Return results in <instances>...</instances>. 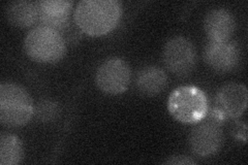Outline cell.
Wrapping results in <instances>:
<instances>
[{
	"mask_svg": "<svg viewBox=\"0 0 248 165\" xmlns=\"http://www.w3.org/2000/svg\"><path fill=\"white\" fill-rule=\"evenodd\" d=\"M33 115V101L24 88L14 83L0 85V122L3 126H24Z\"/></svg>",
	"mask_w": 248,
	"mask_h": 165,
	"instance_id": "7a4b0ae2",
	"label": "cell"
},
{
	"mask_svg": "<svg viewBox=\"0 0 248 165\" xmlns=\"http://www.w3.org/2000/svg\"><path fill=\"white\" fill-rule=\"evenodd\" d=\"M121 14L117 0H83L76 6L75 21L84 33L99 36L117 26Z\"/></svg>",
	"mask_w": 248,
	"mask_h": 165,
	"instance_id": "6da1fadb",
	"label": "cell"
},
{
	"mask_svg": "<svg viewBox=\"0 0 248 165\" xmlns=\"http://www.w3.org/2000/svg\"><path fill=\"white\" fill-rule=\"evenodd\" d=\"M5 17L11 24L18 27H30L38 22L37 1H19L11 2L5 9Z\"/></svg>",
	"mask_w": 248,
	"mask_h": 165,
	"instance_id": "4fadbf2b",
	"label": "cell"
},
{
	"mask_svg": "<svg viewBox=\"0 0 248 165\" xmlns=\"http://www.w3.org/2000/svg\"><path fill=\"white\" fill-rule=\"evenodd\" d=\"M168 109L177 121L195 124L201 121L209 111L207 95L195 86H181L170 94Z\"/></svg>",
	"mask_w": 248,
	"mask_h": 165,
	"instance_id": "3957f363",
	"label": "cell"
},
{
	"mask_svg": "<svg viewBox=\"0 0 248 165\" xmlns=\"http://www.w3.org/2000/svg\"><path fill=\"white\" fill-rule=\"evenodd\" d=\"M166 67L174 75L184 77L191 74L196 66L197 52L189 39L176 36L167 42L162 52Z\"/></svg>",
	"mask_w": 248,
	"mask_h": 165,
	"instance_id": "8992f818",
	"label": "cell"
},
{
	"mask_svg": "<svg viewBox=\"0 0 248 165\" xmlns=\"http://www.w3.org/2000/svg\"><path fill=\"white\" fill-rule=\"evenodd\" d=\"M23 158V147L18 136L2 133L0 136V164L17 165Z\"/></svg>",
	"mask_w": 248,
	"mask_h": 165,
	"instance_id": "5bb4252c",
	"label": "cell"
},
{
	"mask_svg": "<svg viewBox=\"0 0 248 165\" xmlns=\"http://www.w3.org/2000/svg\"><path fill=\"white\" fill-rule=\"evenodd\" d=\"M97 87L107 94L125 92L130 83V68L120 58H110L100 65L96 72Z\"/></svg>",
	"mask_w": 248,
	"mask_h": 165,
	"instance_id": "52a82bcc",
	"label": "cell"
},
{
	"mask_svg": "<svg viewBox=\"0 0 248 165\" xmlns=\"http://www.w3.org/2000/svg\"><path fill=\"white\" fill-rule=\"evenodd\" d=\"M204 26L209 39L212 42H228L235 32V18L224 9H214L209 12Z\"/></svg>",
	"mask_w": 248,
	"mask_h": 165,
	"instance_id": "8fae6325",
	"label": "cell"
},
{
	"mask_svg": "<svg viewBox=\"0 0 248 165\" xmlns=\"http://www.w3.org/2000/svg\"><path fill=\"white\" fill-rule=\"evenodd\" d=\"M138 90L146 96H155L168 86V75L157 66H146L137 75Z\"/></svg>",
	"mask_w": 248,
	"mask_h": 165,
	"instance_id": "7c38bea8",
	"label": "cell"
},
{
	"mask_svg": "<svg viewBox=\"0 0 248 165\" xmlns=\"http://www.w3.org/2000/svg\"><path fill=\"white\" fill-rule=\"evenodd\" d=\"M166 164H179V165H184V164H196V161L191 159L190 157L187 156H183V155H175L170 157L168 160L165 161Z\"/></svg>",
	"mask_w": 248,
	"mask_h": 165,
	"instance_id": "2e32d148",
	"label": "cell"
},
{
	"mask_svg": "<svg viewBox=\"0 0 248 165\" xmlns=\"http://www.w3.org/2000/svg\"><path fill=\"white\" fill-rule=\"evenodd\" d=\"M239 45L235 42L209 41L204 49L206 63L218 73H229L234 70L240 62Z\"/></svg>",
	"mask_w": 248,
	"mask_h": 165,
	"instance_id": "9c48e42d",
	"label": "cell"
},
{
	"mask_svg": "<svg viewBox=\"0 0 248 165\" xmlns=\"http://www.w3.org/2000/svg\"><path fill=\"white\" fill-rule=\"evenodd\" d=\"M221 122L211 115H207L195 123L189 135V145L193 153L201 157H208L220 150L223 143Z\"/></svg>",
	"mask_w": 248,
	"mask_h": 165,
	"instance_id": "5b68a950",
	"label": "cell"
},
{
	"mask_svg": "<svg viewBox=\"0 0 248 165\" xmlns=\"http://www.w3.org/2000/svg\"><path fill=\"white\" fill-rule=\"evenodd\" d=\"M248 93L245 85L229 83L224 85L216 95L215 111L224 120L227 118L237 119L241 117L247 107Z\"/></svg>",
	"mask_w": 248,
	"mask_h": 165,
	"instance_id": "ba28073f",
	"label": "cell"
},
{
	"mask_svg": "<svg viewBox=\"0 0 248 165\" xmlns=\"http://www.w3.org/2000/svg\"><path fill=\"white\" fill-rule=\"evenodd\" d=\"M24 48L32 60L40 63H54L64 56L65 41L59 31L41 25L29 31Z\"/></svg>",
	"mask_w": 248,
	"mask_h": 165,
	"instance_id": "277c9868",
	"label": "cell"
},
{
	"mask_svg": "<svg viewBox=\"0 0 248 165\" xmlns=\"http://www.w3.org/2000/svg\"><path fill=\"white\" fill-rule=\"evenodd\" d=\"M59 115V105L57 102L52 100H43L34 107V115L36 119L44 123H49L56 119Z\"/></svg>",
	"mask_w": 248,
	"mask_h": 165,
	"instance_id": "9a60e30c",
	"label": "cell"
},
{
	"mask_svg": "<svg viewBox=\"0 0 248 165\" xmlns=\"http://www.w3.org/2000/svg\"><path fill=\"white\" fill-rule=\"evenodd\" d=\"M38 4V22L43 26L63 30L69 20L73 1L69 0H41Z\"/></svg>",
	"mask_w": 248,
	"mask_h": 165,
	"instance_id": "30bf717a",
	"label": "cell"
}]
</instances>
